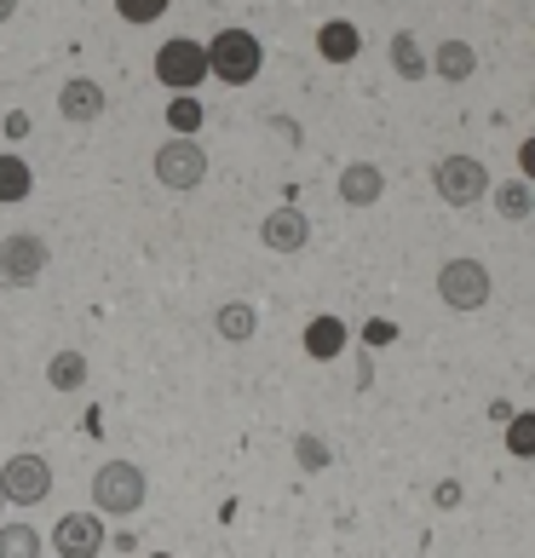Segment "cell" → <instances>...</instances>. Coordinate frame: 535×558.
<instances>
[{
	"label": "cell",
	"mask_w": 535,
	"mask_h": 558,
	"mask_svg": "<svg viewBox=\"0 0 535 558\" xmlns=\"http://www.w3.org/2000/svg\"><path fill=\"white\" fill-rule=\"evenodd\" d=\"M202 58H208V75H219L224 87H248V81H259V64H265V47L254 29H219L208 47H202Z\"/></svg>",
	"instance_id": "1"
},
{
	"label": "cell",
	"mask_w": 535,
	"mask_h": 558,
	"mask_svg": "<svg viewBox=\"0 0 535 558\" xmlns=\"http://www.w3.org/2000/svg\"><path fill=\"white\" fill-rule=\"evenodd\" d=\"M144 495H150V484H144V466L133 461H105L93 472V507L110 512V519H133Z\"/></svg>",
	"instance_id": "2"
},
{
	"label": "cell",
	"mask_w": 535,
	"mask_h": 558,
	"mask_svg": "<svg viewBox=\"0 0 535 558\" xmlns=\"http://www.w3.org/2000/svg\"><path fill=\"white\" fill-rule=\"evenodd\" d=\"M489 294H496V277H489L484 259H443L438 265V300L449 312H484Z\"/></svg>",
	"instance_id": "3"
},
{
	"label": "cell",
	"mask_w": 535,
	"mask_h": 558,
	"mask_svg": "<svg viewBox=\"0 0 535 558\" xmlns=\"http://www.w3.org/2000/svg\"><path fill=\"white\" fill-rule=\"evenodd\" d=\"M431 191H438L449 208H472V202L489 196V168L478 156H443L431 168Z\"/></svg>",
	"instance_id": "4"
},
{
	"label": "cell",
	"mask_w": 535,
	"mask_h": 558,
	"mask_svg": "<svg viewBox=\"0 0 535 558\" xmlns=\"http://www.w3.org/2000/svg\"><path fill=\"white\" fill-rule=\"evenodd\" d=\"M52 495V466L40 461V454L29 449H17L7 466H0V501H12V507H40Z\"/></svg>",
	"instance_id": "5"
},
{
	"label": "cell",
	"mask_w": 535,
	"mask_h": 558,
	"mask_svg": "<svg viewBox=\"0 0 535 558\" xmlns=\"http://www.w3.org/2000/svg\"><path fill=\"white\" fill-rule=\"evenodd\" d=\"M156 81H161V87H173V93L191 98V87H202V81H208V58H202V40L173 35L168 47L156 52Z\"/></svg>",
	"instance_id": "6"
},
{
	"label": "cell",
	"mask_w": 535,
	"mask_h": 558,
	"mask_svg": "<svg viewBox=\"0 0 535 558\" xmlns=\"http://www.w3.org/2000/svg\"><path fill=\"white\" fill-rule=\"evenodd\" d=\"M156 179L168 184V191H196V184L208 179V150H202L196 138H168L156 150Z\"/></svg>",
	"instance_id": "7"
},
{
	"label": "cell",
	"mask_w": 535,
	"mask_h": 558,
	"mask_svg": "<svg viewBox=\"0 0 535 558\" xmlns=\"http://www.w3.org/2000/svg\"><path fill=\"white\" fill-rule=\"evenodd\" d=\"M47 259H52V247L35 231H12L7 242H0V277L17 282V288H29L40 271H47Z\"/></svg>",
	"instance_id": "8"
},
{
	"label": "cell",
	"mask_w": 535,
	"mask_h": 558,
	"mask_svg": "<svg viewBox=\"0 0 535 558\" xmlns=\"http://www.w3.org/2000/svg\"><path fill=\"white\" fill-rule=\"evenodd\" d=\"M52 547H58V558H98L105 553V524L93 512H70V519H58Z\"/></svg>",
	"instance_id": "9"
},
{
	"label": "cell",
	"mask_w": 535,
	"mask_h": 558,
	"mask_svg": "<svg viewBox=\"0 0 535 558\" xmlns=\"http://www.w3.org/2000/svg\"><path fill=\"white\" fill-rule=\"evenodd\" d=\"M259 242L271 247V254H300V247L312 242V219L300 208H271L259 219Z\"/></svg>",
	"instance_id": "10"
},
{
	"label": "cell",
	"mask_w": 535,
	"mask_h": 558,
	"mask_svg": "<svg viewBox=\"0 0 535 558\" xmlns=\"http://www.w3.org/2000/svg\"><path fill=\"white\" fill-rule=\"evenodd\" d=\"M105 105H110V98H105V87H98L93 75H75V81H64V87H58V116L81 121V128L105 116Z\"/></svg>",
	"instance_id": "11"
},
{
	"label": "cell",
	"mask_w": 535,
	"mask_h": 558,
	"mask_svg": "<svg viewBox=\"0 0 535 558\" xmlns=\"http://www.w3.org/2000/svg\"><path fill=\"white\" fill-rule=\"evenodd\" d=\"M380 196H386V173L375 168V161H352V168L340 173V202L345 208H375Z\"/></svg>",
	"instance_id": "12"
},
{
	"label": "cell",
	"mask_w": 535,
	"mask_h": 558,
	"mask_svg": "<svg viewBox=\"0 0 535 558\" xmlns=\"http://www.w3.org/2000/svg\"><path fill=\"white\" fill-rule=\"evenodd\" d=\"M345 345H352V328H345L340 317H312V323H305V357L335 363Z\"/></svg>",
	"instance_id": "13"
},
{
	"label": "cell",
	"mask_w": 535,
	"mask_h": 558,
	"mask_svg": "<svg viewBox=\"0 0 535 558\" xmlns=\"http://www.w3.org/2000/svg\"><path fill=\"white\" fill-rule=\"evenodd\" d=\"M317 52L328 58V64H352V58L363 52V35L352 17H328V24L317 29Z\"/></svg>",
	"instance_id": "14"
},
{
	"label": "cell",
	"mask_w": 535,
	"mask_h": 558,
	"mask_svg": "<svg viewBox=\"0 0 535 558\" xmlns=\"http://www.w3.org/2000/svg\"><path fill=\"white\" fill-rule=\"evenodd\" d=\"M214 335H219V340H231V345L254 340V335H259V312H254L248 300H224L219 312H214Z\"/></svg>",
	"instance_id": "15"
},
{
	"label": "cell",
	"mask_w": 535,
	"mask_h": 558,
	"mask_svg": "<svg viewBox=\"0 0 535 558\" xmlns=\"http://www.w3.org/2000/svg\"><path fill=\"white\" fill-rule=\"evenodd\" d=\"M431 75H443V81H472L478 75V52H472V40H443L438 52H431Z\"/></svg>",
	"instance_id": "16"
},
{
	"label": "cell",
	"mask_w": 535,
	"mask_h": 558,
	"mask_svg": "<svg viewBox=\"0 0 535 558\" xmlns=\"http://www.w3.org/2000/svg\"><path fill=\"white\" fill-rule=\"evenodd\" d=\"M29 191H35V173H29V161L17 156V150H0V202H29Z\"/></svg>",
	"instance_id": "17"
},
{
	"label": "cell",
	"mask_w": 535,
	"mask_h": 558,
	"mask_svg": "<svg viewBox=\"0 0 535 558\" xmlns=\"http://www.w3.org/2000/svg\"><path fill=\"white\" fill-rule=\"evenodd\" d=\"M496 214H501V219H512V225H524V219L535 214L530 179H507V184H496Z\"/></svg>",
	"instance_id": "18"
},
{
	"label": "cell",
	"mask_w": 535,
	"mask_h": 558,
	"mask_svg": "<svg viewBox=\"0 0 535 558\" xmlns=\"http://www.w3.org/2000/svg\"><path fill=\"white\" fill-rule=\"evenodd\" d=\"M0 558H40V530L24 519L0 524Z\"/></svg>",
	"instance_id": "19"
},
{
	"label": "cell",
	"mask_w": 535,
	"mask_h": 558,
	"mask_svg": "<svg viewBox=\"0 0 535 558\" xmlns=\"http://www.w3.org/2000/svg\"><path fill=\"white\" fill-rule=\"evenodd\" d=\"M47 380H52V391H81L87 386V357L81 351H58L47 363Z\"/></svg>",
	"instance_id": "20"
},
{
	"label": "cell",
	"mask_w": 535,
	"mask_h": 558,
	"mask_svg": "<svg viewBox=\"0 0 535 558\" xmlns=\"http://www.w3.org/2000/svg\"><path fill=\"white\" fill-rule=\"evenodd\" d=\"M392 70H398L403 81H421V75H431V70H426V58H421V40L409 35V29H398V35H392Z\"/></svg>",
	"instance_id": "21"
},
{
	"label": "cell",
	"mask_w": 535,
	"mask_h": 558,
	"mask_svg": "<svg viewBox=\"0 0 535 558\" xmlns=\"http://www.w3.org/2000/svg\"><path fill=\"white\" fill-rule=\"evenodd\" d=\"M294 461H300L305 472H328V461H335V454H328V444L317 438V432H300V438H294Z\"/></svg>",
	"instance_id": "22"
},
{
	"label": "cell",
	"mask_w": 535,
	"mask_h": 558,
	"mask_svg": "<svg viewBox=\"0 0 535 558\" xmlns=\"http://www.w3.org/2000/svg\"><path fill=\"white\" fill-rule=\"evenodd\" d=\"M115 12H121V24H156L161 12H168V0H115Z\"/></svg>",
	"instance_id": "23"
},
{
	"label": "cell",
	"mask_w": 535,
	"mask_h": 558,
	"mask_svg": "<svg viewBox=\"0 0 535 558\" xmlns=\"http://www.w3.org/2000/svg\"><path fill=\"white\" fill-rule=\"evenodd\" d=\"M168 128H173L179 138H191V133L202 128V105H196V98H179V105H168Z\"/></svg>",
	"instance_id": "24"
},
{
	"label": "cell",
	"mask_w": 535,
	"mask_h": 558,
	"mask_svg": "<svg viewBox=\"0 0 535 558\" xmlns=\"http://www.w3.org/2000/svg\"><path fill=\"white\" fill-rule=\"evenodd\" d=\"M507 449H512V454H530V449H535V415H512Z\"/></svg>",
	"instance_id": "25"
},
{
	"label": "cell",
	"mask_w": 535,
	"mask_h": 558,
	"mask_svg": "<svg viewBox=\"0 0 535 558\" xmlns=\"http://www.w3.org/2000/svg\"><path fill=\"white\" fill-rule=\"evenodd\" d=\"M392 340H398V323H386V317L363 323V345H392Z\"/></svg>",
	"instance_id": "26"
},
{
	"label": "cell",
	"mask_w": 535,
	"mask_h": 558,
	"mask_svg": "<svg viewBox=\"0 0 535 558\" xmlns=\"http://www.w3.org/2000/svg\"><path fill=\"white\" fill-rule=\"evenodd\" d=\"M431 501H438V507H455V501H461V484H438V489H431Z\"/></svg>",
	"instance_id": "27"
},
{
	"label": "cell",
	"mask_w": 535,
	"mask_h": 558,
	"mask_svg": "<svg viewBox=\"0 0 535 558\" xmlns=\"http://www.w3.org/2000/svg\"><path fill=\"white\" fill-rule=\"evenodd\" d=\"M7 133H12V138H24V133H29V116H17V110H12V116H7Z\"/></svg>",
	"instance_id": "28"
},
{
	"label": "cell",
	"mask_w": 535,
	"mask_h": 558,
	"mask_svg": "<svg viewBox=\"0 0 535 558\" xmlns=\"http://www.w3.org/2000/svg\"><path fill=\"white\" fill-rule=\"evenodd\" d=\"M17 7H12V0H0V24H7V17H12Z\"/></svg>",
	"instance_id": "29"
},
{
	"label": "cell",
	"mask_w": 535,
	"mask_h": 558,
	"mask_svg": "<svg viewBox=\"0 0 535 558\" xmlns=\"http://www.w3.org/2000/svg\"><path fill=\"white\" fill-rule=\"evenodd\" d=\"M0 512H7V501H0ZM0 524H7V519H0Z\"/></svg>",
	"instance_id": "30"
},
{
	"label": "cell",
	"mask_w": 535,
	"mask_h": 558,
	"mask_svg": "<svg viewBox=\"0 0 535 558\" xmlns=\"http://www.w3.org/2000/svg\"><path fill=\"white\" fill-rule=\"evenodd\" d=\"M150 558H168V553H150Z\"/></svg>",
	"instance_id": "31"
}]
</instances>
